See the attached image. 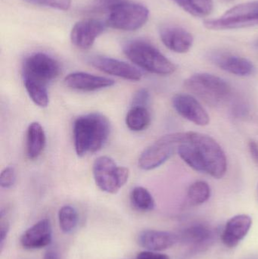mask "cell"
Masks as SVG:
<instances>
[{
	"label": "cell",
	"mask_w": 258,
	"mask_h": 259,
	"mask_svg": "<svg viewBox=\"0 0 258 259\" xmlns=\"http://www.w3.org/2000/svg\"><path fill=\"white\" fill-rule=\"evenodd\" d=\"M174 109L185 119L198 126H206L210 117L201 103L189 94H177L172 100Z\"/></svg>",
	"instance_id": "10"
},
{
	"label": "cell",
	"mask_w": 258,
	"mask_h": 259,
	"mask_svg": "<svg viewBox=\"0 0 258 259\" xmlns=\"http://www.w3.org/2000/svg\"><path fill=\"white\" fill-rule=\"evenodd\" d=\"M184 85L188 91L212 106L224 103L231 96V87L225 80L208 73L191 76Z\"/></svg>",
	"instance_id": "4"
},
{
	"label": "cell",
	"mask_w": 258,
	"mask_h": 259,
	"mask_svg": "<svg viewBox=\"0 0 258 259\" xmlns=\"http://www.w3.org/2000/svg\"><path fill=\"white\" fill-rule=\"evenodd\" d=\"M183 10L195 17H205L213 11L212 0H173Z\"/></svg>",
	"instance_id": "23"
},
{
	"label": "cell",
	"mask_w": 258,
	"mask_h": 259,
	"mask_svg": "<svg viewBox=\"0 0 258 259\" xmlns=\"http://www.w3.org/2000/svg\"><path fill=\"white\" fill-rule=\"evenodd\" d=\"M212 194L210 186L205 181H198L193 183L187 192L189 203L192 205H199L209 200Z\"/></svg>",
	"instance_id": "25"
},
{
	"label": "cell",
	"mask_w": 258,
	"mask_h": 259,
	"mask_svg": "<svg viewBox=\"0 0 258 259\" xmlns=\"http://www.w3.org/2000/svg\"><path fill=\"white\" fill-rule=\"evenodd\" d=\"M43 259H60V256H59V252L56 249L50 248L45 252Z\"/></svg>",
	"instance_id": "34"
},
{
	"label": "cell",
	"mask_w": 258,
	"mask_h": 259,
	"mask_svg": "<svg viewBox=\"0 0 258 259\" xmlns=\"http://www.w3.org/2000/svg\"><path fill=\"white\" fill-rule=\"evenodd\" d=\"M179 241L177 234L168 231L145 230L139 233L138 244L148 251L159 252L174 246Z\"/></svg>",
	"instance_id": "16"
},
{
	"label": "cell",
	"mask_w": 258,
	"mask_h": 259,
	"mask_svg": "<svg viewBox=\"0 0 258 259\" xmlns=\"http://www.w3.org/2000/svg\"><path fill=\"white\" fill-rule=\"evenodd\" d=\"M0 246L3 249V245H4L5 240L7 237L9 231V222L5 216L4 211H1V222H0Z\"/></svg>",
	"instance_id": "30"
},
{
	"label": "cell",
	"mask_w": 258,
	"mask_h": 259,
	"mask_svg": "<svg viewBox=\"0 0 258 259\" xmlns=\"http://www.w3.org/2000/svg\"><path fill=\"white\" fill-rule=\"evenodd\" d=\"M111 132L109 119L100 113L78 117L74 123V147L78 156L98 152L106 144Z\"/></svg>",
	"instance_id": "1"
},
{
	"label": "cell",
	"mask_w": 258,
	"mask_h": 259,
	"mask_svg": "<svg viewBox=\"0 0 258 259\" xmlns=\"http://www.w3.org/2000/svg\"><path fill=\"white\" fill-rule=\"evenodd\" d=\"M212 59L220 68L235 75L249 76L255 71L252 62L240 56L217 53L212 55Z\"/></svg>",
	"instance_id": "19"
},
{
	"label": "cell",
	"mask_w": 258,
	"mask_h": 259,
	"mask_svg": "<svg viewBox=\"0 0 258 259\" xmlns=\"http://www.w3.org/2000/svg\"><path fill=\"white\" fill-rule=\"evenodd\" d=\"M250 153L254 161L258 164V144L254 140H251L248 143Z\"/></svg>",
	"instance_id": "33"
},
{
	"label": "cell",
	"mask_w": 258,
	"mask_h": 259,
	"mask_svg": "<svg viewBox=\"0 0 258 259\" xmlns=\"http://www.w3.org/2000/svg\"><path fill=\"white\" fill-rule=\"evenodd\" d=\"M188 140L193 145L204 169L216 179L225 175L227 169V159L225 152L219 143L210 136L196 132H187Z\"/></svg>",
	"instance_id": "3"
},
{
	"label": "cell",
	"mask_w": 258,
	"mask_h": 259,
	"mask_svg": "<svg viewBox=\"0 0 258 259\" xmlns=\"http://www.w3.org/2000/svg\"><path fill=\"white\" fill-rule=\"evenodd\" d=\"M252 225V219L247 214H238L228 221L222 234L224 244L234 248L246 237Z\"/></svg>",
	"instance_id": "18"
},
{
	"label": "cell",
	"mask_w": 258,
	"mask_h": 259,
	"mask_svg": "<svg viewBox=\"0 0 258 259\" xmlns=\"http://www.w3.org/2000/svg\"><path fill=\"white\" fill-rule=\"evenodd\" d=\"M16 181V171L13 167H7L1 172L0 185L3 188L9 189L13 187Z\"/></svg>",
	"instance_id": "28"
},
{
	"label": "cell",
	"mask_w": 258,
	"mask_h": 259,
	"mask_svg": "<svg viewBox=\"0 0 258 259\" xmlns=\"http://www.w3.org/2000/svg\"><path fill=\"white\" fill-rule=\"evenodd\" d=\"M53 229L50 221L42 219L30 227L21 236V244L24 249H39L51 244Z\"/></svg>",
	"instance_id": "13"
},
{
	"label": "cell",
	"mask_w": 258,
	"mask_h": 259,
	"mask_svg": "<svg viewBox=\"0 0 258 259\" xmlns=\"http://www.w3.org/2000/svg\"><path fill=\"white\" fill-rule=\"evenodd\" d=\"M160 37L167 48L177 53H186L193 44V36L183 27L165 26L160 30Z\"/></svg>",
	"instance_id": "15"
},
{
	"label": "cell",
	"mask_w": 258,
	"mask_h": 259,
	"mask_svg": "<svg viewBox=\"0 0 258 259\" xmlns=\"http://www.w3.org/2000/svg\"><path fill=\"white\" fill-rule=\"evenodd\" d=\"M149 11L143 5L124 3L110 11L107 23L118 30H136L148 21Z\"/></svg>",
	"instance_id": "8"
},
{
	"label": "cell",
	"mask_w": 258,
	"mask_h": 259,
	"mask_svg": "<svg viewBox=\"0 0 258 259\" xmlns=\"http://www.w3.org/2000/svg\"><path fill=\"white\" fill-rule=\"evenodd\" d=\"M251 259H258V258H251Z\"/></svg>",
	"instance_id": "36"
},
{
	"label": "cell",
	"mask_w": 258,
	"mask_h": 259,
	"mask_svg": "<svg viewBox=\"0 0 258 259\" xmlns=\"http://www.w3.org/2000/svg\"><path fill=\"white\" fill-rule=\"evenodd\" d=\"M130 202L138 211H151L156 206L154 198L147 189L142 187H136L130 193Z\"/></svg>",
	"instance_id": "24"
},
{
	"label": "cell",
	"mask_w": 258,
	"mask_h": 259,
	"mask_svg": "<svg viewBox=\"0 0 258 259\" xmlns=\"http://www.w3.org/2000/svg\"><path fill=\"white\" fill-rule=\"evenodd\" d=\"M254 46H255L256 48L258 49V39L255 42V44H254Z\"/></svg>",
	"instance_id": "35"
},
{
	"label": "cell",
	"mask_w": 258,
	"mask_h": 259,
	"mask_svg": "<svg viewBox=\"0 0 258 259\" xmlns=\"http://www.w3.org/2000/svg\"><path fill=\"white\" fill-rule=\"evenodd\" d=\"M95 1L98 7L110 11L119 5L126 3V0H95Z\"/></svg>",
	"instance_id": "31"
},
{
	"label": "cell",
	"mask_w": 258,
	"mask_h": 259,
	"mask_svg": "<svg viewBox=\"0 0 258 259\" xmlns=\"http://www.w3.org/2000/svg\"><path fill=\"white\" fill-rule=\"evenodd\" d=\"M24 83L29 97L36 106L41 108L48 106L49 100L46 84L27 78H24Z\"/></svg>",
	"instance_id": "22"
},
{
	"label": "cell",
	"mask_w": 258,
	"mask_h": 259,
	"mask_svg": "<svg viewBox=\"0 0 258 259\" xmlns=\"http://www.w3.org/2000/svg\"><path fill=\"white\" fill-rule=\"evenodd\" d=\"M46 143L45 131L39 123L33 122L27 131L26 148L27 155L30 159L37 158L42 153Z\"/></svg>",
	"instance_id": "20"
},
{
	"label": "cell",
	"mask_w": 258,
	"mask_h": 259,
	"mask_svg": "<svg viewBox=\"0 0 258 259\" xmlns=\"http://www.w3.org/2000/svg\"><path fill=\"white\" fill-rule=\"evenodd\" d=\"M149 93L147 90H140V91L136 93L134 97H133V106H139L146 107V105L148 104V101H149Z\"/></svg>",
	"instance_id": "29"
},
{
	"label": "cell",
	"mask_w": 258,
	"mask_h": 259,
	"mask_svg": "<svg viewBox=\"0 0 258 259\" xmlns=\"http://www.w3.org/2000/svg\"><path fill=\"white\" fill-rule=\"evenodd\" d=\"M30 4L53 8L59 10H68L71 7V0H24Z\"/></svg>",
	"instance_id": "27"
},
{
	"label": "cell",
	"mask_w": 258,
	"mask_h": 259,
	"mask_svg": "<svg viewBox=\"0 0 258 259\" xmlns=\"http://www.w3.org/2000/svg\"><path fill=\"white\" fill-rule=\"evenodd\" d=\"M61 67L59 62L45 53L30 55L23 64V77L45 83L59 77Z\"/></svg>",
	"instance_id": "9"
},
{
	"label": "cell",
	"mask_w": 258,
	"mask_h": 259,
	"mask_svg": "<svg viewBox=\"0 0 258 259\" xmlns=\"http://www.w3.org/2000/svg\"><path fill=\"white\" fill-rule=\"evenodd\" d=\"M106 24L97 19H86L74 24L71 32L72 44L77 48L88 50L104 32Z\"/></svg>",
	"instance_id": "12"
},
{
	"label": "cell",
	"mask_w": 258,
	"mask_h": 259,
	"mask_svg": "<svg viewBox=\"0 0 258 259\" xmlns=\"http://www.w3.org/2000/svg\"><path fill=\"white\" fill-rule=\"evenodd\" d=\"M92 173L97 187L110 194L118 193L125 185L130 175L127 167L117 165L109 156H100L95 159Z\"/></svg>",
	"instance_id": "7"
},
{
	"label": "cell",
	"mask_w": 258,
	"mask_h": 259,
	"mask_svg": "<svg viewBox=\"0 0 258 259\" xmlns=\"http://www.w3.org/2000/svg\"><path fill=\"white\" fill-rule=\"evenodd\" d=\"M115 83L112 79L85 72L71 73L65 78V83L68 88L82 92H92L111 88Z\"/></svg>",
	"instance_id": "14"
},
{
	"label": "cell",
	"mask_w": 258,
	"mask_h": 259,
	"mask_svg": "<svg viewBox=\"0 0 258 259\" xmlns=\"http://www.w3.org/2000/svg\"><path fill=\"white\" fill-rule=\"evenodd\" d=\"M187 139V132L174 133L163 136L145 149L139 158V166L145 170L157 168L166 162L179 146Z\"/></svg>",
	"instance_id": "5"
},
{
	"label": "cell",
	"mask_w": 258,
	"mask_h": 259,
	"mask_svg": "<svg viewBox=\"0 0 258 259\" xmlns=\"http://www.w3.org/2000/svg\"><path fill=\"white\" fill-rule=\"evenodd\" d=\"M124 52L133 63L148 72L169 75L177 70L172 62L146 41H130L124 46Z\"/></svg>",
	"instance_id": "2"
},
{
	"label": "cell",
	"mask_w": 258,
	"mask_h": 259,
	"mask_svg": "<svg viewBox=\"0 0 258 259\" xmlns=\"http://www.w3.org/2000/svg\"><path fill=\"white\" fill-rule=\"evenodd\" d=\"M179 240L195 251H202L212 245L215 239L212 229L203 224H195L181 231Z\"/></svg>",
	"instance_id": "17"
},
{
	"label": "cell",
	"mask_w": 258,
	"mask_h": 259,
	"mask_svg": "<svg viewBox=\"0 0 258 259\" xmlns=\"http://www.w3.org/2000/svg\"><path fill=\"white\" fill-rule=\"evenodd\" d=\"M78 220V213L74 207L65 205L59 210V228L64 234L72 233L77 228Z\"/></svg>",
	"instance_id": "26"
},
{
	"label": "cell",
	"mask_w": 258,
	"mask_h": 259,
	"mask_svg": "<svg viewBox=\"0 0 258 259\" xmlns=\"http://www.w3.org/2000/svg\"><path fill=\"white\" fill-rule=\"evenodd\" d=\"M151 122V115L145 106H134L126 116V124L130 131H144Z\"/></svg>",
	"instance_id": "21"
},
{
	"label": "cell",
	"mask_w": 258,
	"mask_h": 259,
	"mask_svg": "<svg viewBox=\"0 0 258 259\" xmlns=\"http://www.w3.org/2000/svg\"><path fill=\"white\" fill-rule=\"evenodd\" d=\"M136 259H171L165 254L158 253L153 251H143L138 253Z\"/></svg>",
	"instance_id": "32"
},
{
	"label": "cell",
	"mask_w": 258,
	"mask_h": 259,
	"mask_svg": "<svg viewBox=\"0 0 258 259\" xmlns=\"http://www.w3.org/2000/svg\"><path fill=\"white\" fill-rule=\"evenodd\" d=\"M89 63L94 68L106 74L116 76L125 80L138 81L142 78V74L137 68L118 59L106 56H94L91 58Z\"/></svg>",
	"instance_id": "11"
},
{
	"label": "cell",
	"mask_w": 258,
	"mask_h": 259,
	"mask_svg": "<svg viewBox=\"0 0 258 259\" xmlns=\"http://www.w3.org/2000/svg\"><path fill=\"white\" fill-rule=\"evenodd\" d=\"M209 30H223L245 28L258 25V0L238 5L216 19L206 20Z\"/></svg>",
	"instance_id": "6"
}]
</instances>
